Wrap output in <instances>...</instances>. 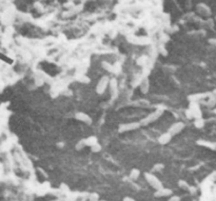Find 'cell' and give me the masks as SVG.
Returning a JSON list of instances; mask_svg holds the SVG:
<instances>
[{"label": "cell", "instance_id": "9", "mask_svg": "<svg viewBox=\"0 0 216 201\" xmlns=\"http://www.w3.org/2000/svg\"><path fill=\"white\" fill-rule=\"evenodd\" d=\"M171 194V191L170 190H168V189H160V190H158L157 191V193H156V196H159V197H163V196H168V195H170Z\"/></svg>", "mask_w": 216, "mask_h": 201}, {"label": "cell", "instance_id": "5", "mask_svg": "<svg viewBox=\"0 0 216 201\" xmlns=\"http://www.w3.org/2000/svg\"><path fill=\"white\" fill-rule=\"evenodd\" d=\"M108 83H109V80H108L107 77H104L101 80L99 81L98 85H97V93L98 94H102L105 91L108 86Z\"/></svg>", "mask_w": 216, "mask_h": 201}, {"label": "cell", "instance_id": "15", "mask_svg": "<svg viewBox=\"0 0 216 201\" xmlns=\"http://www.w3.org/2000/svg\"><path fill=\"white\" fill-rule=\"evenodd\" d=\"M91 149H92V151H93V152L97 153V152H99L100 150H101V146H100L99 143H96V144H95V146H91Z\"/></svg>", "mask_w": 216, "mask_h": 201}, {"label": "cell", "instance_id": "12", "mask_svg": "<svg viewBox=\"0 0 216 201\" xmlns=\"http://www.w3.org/2000/svg\"><path fill=\"white\" fill-rule=\"evenodd\" d=\"M87 146V143H86V139H83V140H80L78 142V143H77V146H76V150H81L82 147H84Z\"/></svg>", "mask_w": 216, "mask_h": 201}, {"label": "cell", "instance_id": "10", "mask_svg": "<svg viewBox=\"0 0 216 201\" xmlns=\"http://www.w3.org/2000/svg\"><path fill=\"white\" fill-rule=\"evenodd\" d=\"M148 88H149L148 79H146L143 82H141V91H142L143 93H146V92H148Z\"/></svg>", "mask_w": 216, "mask_h": 201}, {"label": "cell", "instance_id": "18", "mask_svg": "<svg viewBox=\"0 0 216 201\" xmlns=\"http://www.w3.org/2000/svg\"><path fill=\"white\" fill-rule=\"evenodd\" d=\"M163 164H156L155 169H154V170H155V171H157V170H161V169H163Z\"/></svg>", "mask_w": 216, "mask_h": 201}, {"label": "cell", "instance_id": "19", "mask_svg": "<svg viewBox=\"0 0 216 201\" xmlns=\"http://www.w3.org/2000/svg\"><path fill=\"white\" fill-rule=\"evenodd\" d=\"M169 201H179V197H176V196H174V197H172Z\"/></svg>", "mask_w": 216, "mask_h": 201}, {"label": "cell", "instance_id": "8", "mask_svg": "<svg viewBox=\"0 0 216 201\" xmlns=\"http://www.w3.org/2000/svg\"><path fill=\"white\" fill-rule=\"evenodd\" d=\"M86 143H87V146H93L96 143H98V141H97V138L95 136H91L86 139Z\"/></svg>", "mask_w": 216, "mask_h": 201}, {"label": "cell", "instance_id": "14", "mask_svg": "<svg viewBox=\"0 0 216 201\" xmlns=\"http://www.w3.org/2000/svg\"><path fill=\"white\" fill-rule=\"evenodd\" d=\"M195 126L196 128H202L204 126V121L201 120V118H198L195 120Z\"/></svg>", "mask_w": 216, "mask_h": 201}, {"label": "cell", "instance_id": "20", "mask_svg": "<svg viewBox=\"0 0 216 201\" xmlns=\"http://www.w3.org/2000/svg\"><path fill=\"white\" fill-rule=\"evenodd\" d=\"M123 201H135V200L132 199V198H130V197H125V199H123Z\"/></svg>", "mask_w": 216, "mask_h": 201}, {"label": "cell", "instance_id": "6", "mask_svg": "<svg viewBox=\"0 0 216 201\" xmlns=\"http://www.w3.org/2000/svg\"><path fill=\"white\" fill-rule=\"evenodd\" d=\"M75 117H76L77 120L82 121V122H84V123H89V124L92 123L91 117H89V115H87V114L82 113V112H79V113H77Z\"/></svg>", "mask_w": 216, "mask_h": 201}, {"label": "cell", "instance_id": "4", "mask_svg": "<svg viewBox=\"0 0 216 201\" xmlns=\"http://www.w3.org/2000/svg\"><path fill=\"white\" fill-rule=\"evenodd\" d=\"M184 124L182 123V122H176V123H174L173 125L170 128L169 133L171 135L178 134V133H180L182 129H184Z\"/></svg>", "mask_w": 216, "mask_h": 201}, {"label": "cell", "instance_id": "3", "mask_svg": "<svg viewBox=\"0 0 216 201\" xmlns=\"http://www.w3.org/2000/svg\"><path fill=\"white\" fill-rule=\"evenodd\" d=\"M140 126V123L138 122H131V123H127V124H121L119 128V132H128V131H133V129H136Z\"/></svg>", "mask_w": 216, "mask_h": 201}, {"label": "cell", "instance_id": "17", "mask_svg": "<svg viewBox=\"0 0 216 201\" xmlns=\"http://www.w3.org/2000/svg\"><path fill=\"white\" fill-rule=\"evenodd\" d=\"M180 183V187H186V189H189V187H188V184H187V182H184V181H180L179 182Z\"/></svg>", "mask_w": 216, "mask_h": 201}, {"label": "cell", "instance_id": "11", "mask_svg": "<svg viewBox=\"0 0 216 201\" xmlns=\"http://www.w3.org/2000/svg\"><path fill=\"white\" fill-rule=\"evenodd\" d=\"M139 174H140L139 171L135 169V170H133V171L131 172V175H130V176H131V178H132V179H137L138 176H139Z\"/></svg>", "mask_w": 216, "mask_h": 201}, {"label": "cell", "instance_id": "16", "mask_svg": "<svg viewBox=\"0 0 216 201\" xmlns=\"http://www.w3.org/2000/svg\"><path fill=\"white\" fill-rule=\"evenodd\" d=\"M102 65L104 67L105 70L110 71V72H113V67L111 64H109V63H107V62H104V63H102Z\"/></svg>", "mask_w": 216, "mask_h": 201}, {"label": "cell", "instance_id": "2", "mask_svg": "<svg viewBox=\"0 0 216 201\" xmlns=\"http://www.w3.org/2000/svg\"><path fill=\"white\" fill-rule=\"evenodd\" d=\"M160 114H161V111H155L154 113L152 114H150L148 117H146L143 120H141L140 122V124H142V125H146V124H149V123H151V122H153V121H155L156 119L158 118L159 116H160Z\"/></svg>", "mask_w": 216, "mask_h": 201}, {"label": "cell", "instance_id": "13", "mask_svg": "<svg viewBox=\"0 0 216 201\" xmlns=\"http://www.w3.org/2000/svg\"><path fill=\"white\" fill-rule=\"evenodd\" d=\"M207 95H201V94H197V95H193V96H190V99H193L192 101H197L198 99L200 98H204Z\"/></svg>", "mask_w": 216, "mask_h": 201}, {"label": "cell", "instance_id": "1", "mask_svg": "<svg viewBox=\"0 0 216 201\" xmlns=\"http://www.w3.org/2000/svg\"><path fill=\"white\" fill-rule=\"evenodd\" d=\"M146 181L150 183V184L152 185L153 187H155V189H157V190L163 189L161 182L159 181L157 178L154 176V175H152V174H146Z\"/></svg>", "mask_w": 216, "mask_h": 201}, {"label": "cell", "instance_id": "7", "mask_svg": "<svg viewBox=\"0 0 216 201\" xmlns=\"http://www.w3.org/2000/svg\"><path fill=\"white\" fill-rule=\"evenodd\" d=\"M171 137H172V135L169 133H164L163 135H160L159 136V138H158V141H159V143L160 144H167L168 142L171 140Z\"/></svg>", "mask_w": 216, "mask_h": 201}]
</instances>
